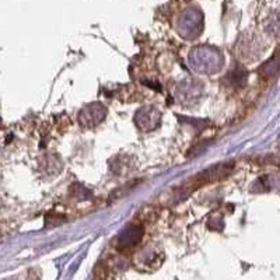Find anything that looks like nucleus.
Listing matches in <instances>:
<instances>
[{"mask_svg": "<svg viewBox=\"0 0 280 280\" xmlns=\"http://www.w3.org/2000/svg\"><path fill=\"white\" fill-rule=\"evenodd\" d=\"M231 170H233V166H227V164H220V166H216L215 168H209L206 171L197 174L196 176H194L192 179H189L187 184H184L182 187L185 188L188 192H194L197 188L227 176L231 172Z\"/></svg>", "mask_w": 280, "mask_h": 280, "instance_id": "f257e3e1", "label": "nucleus"}]
</instances>
